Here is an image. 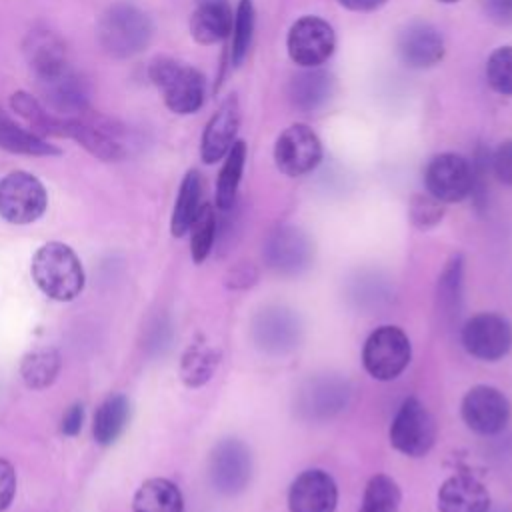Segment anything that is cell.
I'll list each match as a JSON object with an SVG mask.
<instances>
[{
  "mask_svg": "<svg viewBox=\"0 0 512 512\" xmlns=\"http://www.w3.org/2000/svg\"><path fill=\"white\" fill-rule=\"evenodd\" d=\"M152 34L154 26L150 16L132 2H116L108 6L96 24L100 48L116 60L140 54L150 44Z\"/></svg>",
  "mask_w": 512,
  "mask_h": 512,
  "instance_id": "obj_1",
  "label": "cell"
},
{
  "mask_svg": "<svg viewBox=\"0 0 512 512\" xmlns=\"http://www.w3.org/2000/svg\"><path fill=\"white\" fill-rule=\"evenodd\" d=\"M32 278L52 300H74L84 288V270L76 252L62 242L40 246L32 258Z\"/></svg>",
  "mask_w": 512,
  "mask_h": 512,
  "instance_id": "obj_2",
  "label": "cell"
},
{
  "mask_svg": "<svg viewBox=\"0 0 512 512\" xmlns=\"http://www.w3.org/2000/svg\"><path fill=\"white\" fill-rule=\"evenodd\" d=\"M148 76L160 90L170 112L186 116L194 114L204 104L206 80L194 66L168 56H158L150 62Z\"/></svg>",
  "mask_w": 512,
  "mask_h": 512,
  "instance_id": "obj_3",
  "label": "cell"
},
{
  "mask_svg": "<svg viewBox=\"0 0 512 512\" xmlns=\"http://www.w3.org/2000/svg\"><path fill=\"white\" fill-rule=\"evenodd\" d=\"M410 358V338L400 326L394 324H384L372 330L362 346L364 370L380 382L398 378L408 368Z\"/></svg>",
  "mask_w": 512,
  "mask_h": 512,
  "instance_id": "obj_4",
  "label": "cell"
},
{
  "mask_svg": "<svg viewBox=\"0 0 512 512\" xmlns=\"http://www.w3.org/2000/svg\"><path fill=\"white\" fill-rule=\"evenodd\" d=\"M436 434L438 428L434 416L414 396L400 404L388 430L392 448L410 458L426 456L436 442Z\"/></svg>",
  "mask_w": 512,
  "mask_h": 512,
  "instance_id": "obj_5",
  "label": "cell"
},
{
  "mask_svg": "<svg viewBox=\"0 0 512 512\" xmlns=\"http://www.w3.org/2000/svg\"><path fill=\"white\" fill-rule=\"evenodd\" d=\"M352 396V386L340 374L310 376L296 392V414L306 422H326L340 414Z\"/></svg>",
  "mask_w": 512,
  "mask_h": 512,
  "instance_id": "obj_6",
  "label": "cell"
},
{
  "mask_svg": "<svg viewBox=\"0 0 512 512\" xmlns=\"http://www.w3.org/2000/svg\"><path fill=\"white\" fill-rule=\"evenodd\" d=\"M264 264L278 276L294 278L314 262V242L298 226L280 224L264 240Z\"/></svg>",
  "mask_w": 512,
  "mask_h": 512,
  "instance_id": "obj_7",
  "label": "cell"
},
{
  "mask_svg": "<svg viewBox=\"0 0 512 512\" xmlns=\"http://www.w3.org/2000/svg\"><path fill=\"white\" fill-rule=\"evenodd\" d=\"M48 208L44 184L30 172L14 170L0 180V218L10 224L36 222Z\"/></svg>",
  "mask_w": 512,
  "mask_h": 512,
  "instance_id": "obj_8",
  "label": "cell"
},
{
  "mask_svg": "<svg viewBox=\"0 0 512 512\" xmlns=\"http://www.w3.org/2000/svg\"><path fill=\"white\" fill-rule=\"evenodd\" d=\"M250 332L258 350L270 356H284L300 346L302 320L292 308L270 304L254 314Z\"/></svg>",
  "mask_w": 512,
  "mask_h": 512,
  "instance_id": "obj_9",
  "label": "cell"
},
{
  "mask_svg": "<svg viewBox=\"0 0 512 512\" xmlns=\"http://www.w3.org/2000/svg\"><path fill=\"white\" fill-rule=\"evenodd\" d=\"M208 476L212 486L224 496L244 492L252 478L250 448L238 438H222L210 452Z\"/></svg>",
  "mask_w": 512,
  "mask_h": 512,
  "instance_id": "obj_10",
  "label": "cell"
},
{
  "mask_svg": "<svg viewBox=\"0 0 512 512\" xmlns=\"http://www.w3.org/2000/svg\"><path fill=\"white\" fill-rule=\"evenodd\" d=\"M460 342L470 356L496 362L512 348V324L496 312L474 314L460 328Z\"/></svg>",
  "mask_w": 512,
  "mask_h": 512,
  "instance_id": "obj_11",
  "label": "cell"
},
{
  "mask_svg": "<svg viewBox=\"0 0 512 512\" xmlns=\"http://www.w3.org/2000/svg\"><path fill=\"white\" fill-rule=\"evenodd\" d=\"M66 138H72L88 154L102 162H118L126 156L120 126L92 110L82 116L68 118Z\"/></svg>",
  "mask_w": 512,
  "mask_h": 512,
  "instance_id": "obj_12",
  "label": "cell"
},
{
  "mask_svg": "<svg viewBox=\"0 0 512 512\" xmlns=\"http://www.w3.org/2000/svg\"><path fill=\"white\" fill-rule=\"evenodd\" d=\"M472 184V164L456 152L436 154L428 160L424 168L426 192L444 204L460 202L470 196Z\"/></svg>",
  "mask_w": 512,
  "mask_h": 512,
  "instance_id": "obj_13",
  "label": "cell"
},
{
  "mask_svg": "<svg viewBox=\"0 0 512 512\" xmlns=\"http://www.w3.org/2000/svg\"><path fill=\"white\" fill-rule=\"evenodd\" d=\"M460 414L472 432L480 436H494L506 428L512 406L502 390L488 384H478L464 394Z\"/></svg>",
  "mask_w": 512,
  "mask_h": 512,
  "instance_id": "obj_14",
  "label": "cell"
},
{
  "mask_svg": "<svg viewBox=\"0 0 512 512\" xmlns=\"http://www.w3.org/2000/svg\"><path fill=\"white\" fill-rule=\"evenodd\" d=\"M334 46L332 26L318 16H302L288 30V56L300 68H318L332 56Z\"/></svg>",
  "mask_w": 512,
  "mask_h": 512,
  "instance_id": "obj_15",
  "label": "cell"
},
{
  "mask_svg": "<svg viewBox=\"0 0 512 512\" xmlns=\"http://www.w3.org/2000/svg\"><path fill=\"white\" fill-rule=\"evenodd\" d=\"M322 160V144L312 128L306 124L288 126L274 144L276 168L290 176H304L312 172Z\"/></svg>",
  "mask_w": 512,
  "mask_h": 512,
  "instance_id": "obj_16",
  "label": "cell"
},
{
  "mask_svg": "<svg viewBox=\"0 0 512 512\" xmlns=\"http://www.w3.org/2000/svg\"><path fill=\"white\" fill-rule=\"evenodd\" d=\"M42 94V102L58 116L74 118L90 112V94L86 80L66 66L56 76L36 82Z\"/></svg>",
  "mask_w": 512,
  "mask_h": 512,
  "instance_id": "obj_17",
  "label": "cell"
},
{
  "mask_svg": "<svg viewBox=\"0 0 512 512\" xmlns=\"http://www.w3.org/2000/svg\"><path fill=\"white\" fill-rule=\"evenodd\" d=\"M338 504V486L334 478L320 468L300 472L288 490L290 512H334Z\"/></svg>",
  "mask_w": 512,
  "mask_h": 512,
  "instance_id": "obj_18",
  "label": "cell"
},
{
  "mask_svg": "<svg viewBox=\"0 0 512 512\" xmlns=\"http://www.w3.org/2000/svg\"><path fill=\"white\" fill-rule=\"evenodd\" d=\"M22 50L36 82L48 80L70 66L64 40L48 28L30 30L24 38Z\"/></svg>",
  "mask_w": 512,
  "mask_h": 512,
  "instance_id": "obj_19",
  "label": "cell"
},
{
  "mask_svg": "<svg viewBox=\"0 0 512 512\" xmlns=\"http://www.w3.org/2000/svg\"><path fill=\"white\" fill-rule=\"evenodd\" d=\"M398 54L410 68L436 66L444 56V40L430 22H410L398 34Z\"/></svg>",
  "mask_w": 512,
  "mask_h": 512,
  "instance_id": "obj_20",
  "label": "cell"
},
{
  "mask_svg": "<svg viewBox=\"0 0 512 512\" xmlns=\"http://www.w3.org/2000/svg\"><path fill=\"white\" fill-rule=\"evenodd\" d=\"M238 126H240V106H238V98L232 94L218 106V110L212 114V118L208 120L202 132L200 156L206 164H214L228 154V150L236 142Z\"/></svg>",
  "mask_w": 512,
  "mask_h": 512,
  "instance_id": "obj_21",
  "label": "cell"
},
{
  "mask_svg": "<svg viewBox=\"0 0 512 512\" xmlns=\"http://www.w3.org/2000/svg\"><path fill=\"white\" fill-rule=\"evenodd\" d=\"M436 504L438 512H488L490 494L476 476L458 472L440 484Z\"/></svg>",
  "mask_w": 512,
  "mask_h": 512,
  "instance_id": "obj_22",
  "label": "cell"
},
{
  "mask_svg": "<svg viewBox=\"0 0 512 512\" xmlns=\"http://www.w3.org/2000/svg\"><path fill=\"white\" fill-rule=\"evenodd\" d=\"M234 12L228 0H194L190 34L198 44H216L230 36Z\"/></svg>",
  "mask_w": 512,
  "mask_h": 512,
  "instance_id": "obj_23",
  "label": "cell"
},
{
  "mask_svg": "<svg viewBox=\"0 0 512 512\" xmlns=\"http://www.w3.org/2000/svg\"><path fill=\"white\" fill-rule=\"evenodd\" d=\"M336 80L328 70L304 68L288 84V98L292 106L304 114L324 108L334 96Z\"/></svg>",
  "mask_w": 512,
  "mask_h": 512,
  "instance_id": "obj_24",
  "label": "cell"
},
{
  "mask_svg": "<svg viewBox=\"0 0 512 512\" xmlns=\"http://www.w3.org/2000/svg\"><path fill=\"white\" fill-rule=\"evenodd\" d=\"M464 304V258L454 254L442 268L436 282V312L440 322L452 328L462 314Z\"/></svg>",
  "mask_w": 512,
  "mask_h": 512,
  "instance_id": "obj_25",
  "label": "cell"
},
{
  "mask_svg": "<svg viewBox=\"0 0 512 512\" xmlns=\"http://www.w3.org/2000/svg\"><path fill=\"white\" fill-rule=\"evenodd\" d=\"M10 106L12 110L28 124V128L46 138L48 136H56V138H66V122L68 118L54 114L52 110H48L44 106L42 100H38L36 96H32L26 90H18L10 96Z\"/></svg>",
  "mask_w": 512,
  "mask_h": 512,
  "instance_id": "obj_26",
  "label": "cell"
},
{
  "mask_svg": "<svg viewBox=\"0 0 512 512\" xmlns=\"http://www.w3.org/2000/svg\"><path fill=\"white\" fill-rule=\"evenodd\" d=\"M0 150L24 156H60L62 150L46 138L18 124L0 108Z\"/></svg>",
  "mask_w": 512,
  "mask_h": 512,
  "instance_id": "obj_27",
  "label": "cell"
},
{
  "mask_svg": "<svg viewBox=\"0 0 512 512\" xmlns=\"http://www.w3.org/2000/svg\"><path fill=\"white\" fill-rule=\"evenodd\" d=\"M200 200H202V176L198 170H188L180 182L178 196L172 210V220H170L172 236L180 238L190 230L202 206Z\"/></svg>",
  "mask_w": 512,
  "mask_h": 512,
  "instance_id": "obj_28",
  "label": "cell"
},
{
  "mask_svg": "<svg viewBox=\"0 0 512 512\" xmlns=\"http://www.w3.org/2000/svg\"><path fill=\"white\" fill-rule=\"evenodd\" d=\"M134 512H182L184 500L178 486L166 478L146 480L134 494Z\"/></svg>",
  "mask_w": 512,
  "mask_h": 512,
  "instance_id": "obj_29",
  "label": "cell"
},
{
  "mask_svg": "<svg viewBox=\"0 0 512 512\" xmlns=\"http://www.w3.org/2000/svg\"><path fill=\"white\" fill-rule=\"evenodd\" d=\"M130 420V400L124 394L108 396L96 410L92 434L100 446H110L118 440Z\"/></svg>",
  "mask_w": 512,
  "mask_h": 512,
  "instance_id": "obj_30",
  "label": "cell"
},
{
  "mask_svg": "<svg viewBox=\"0 0 512 512\" xmlns=\"http://www.w3.org/2000/svg\"><path fill=\"white\" fill-rule=\"evenodd\" d=\"M220 352L206 342H194L186 348L180 360V378L188 388L204 386L216 372Z\"/></svg>",
  "mask_w": 512,
  "mask_h": 512,
  "instance_id": "obj_31",
  "label": "cell"
},
{
  "mask_svg": "<svg viewBox=\"0 0 512 512\" xmlns=\"http://www.w3.org/2000/svg\"><path fill=\"white\" fill-rule=\"evenodd\" d=\"M244 164H246V144L242 140H236L228 150V154L224 156V164L220 168L218 182H216V206L224 212L230 210L236 202V192L242 180Z\"/></svg>",
  "mask_w": 512,
  "mask_h": 512,
  "instance_id": "obj_32",
  "label": "cell"
},
{
  "mask_svg": "<svg viewBox=\"0 0 512 512\" xmlns=\"http://www.w3.org/2000/svg\"><path fill=\"white\" fill-rule=\"evenodd\" d=\"M60 372V354L54 348H36L22 358L20 374L28 388H48Z\"/></svg>",
  "mask_w": 512,
  "mask_h": 512,
  "instance_id": "obj_33",
  "label": "cell"
},
{
  "mask_svg": "<svg viewBox=\"0 0 512 512\" xmlns=\"http://www.w3.org/2000/svg\"><path fill=\"white\" fill-rule=\"evenodd\" d=\"M400 486L388 474H376L368 480L358 512H398Z\"/></svg>",
  "mask_w": 512,
  "mask_h": 512,
  "instance_id": "obj_34",
  "label": "cell"
},
{
  "mask_svg": "<svg viewBox=\"0 0 512 512\" xmlns=\"http://www.w3.org/2000/svg\"><path fill=\"white\" fill-rule=\"evenodd\" d=\"M216 230H218V220L216 212L210 204H202L192 226H190V254L196 264H202L208 254L214 248L216 240Z\"/></svg>",
  "mask_w": 512,
  "mask_h": 512,
  "instance_id": "obj_35",
  "label": "cell"
},
{
  "mask_svg": "<svg viewBox=\"0 0 512 512\" xmlns=\"http://www.w3.org/2000/svg\"><path fill=\"white\" fill-rule=\"evenodd\" d=\"M254 24H256V12H254L252 0H240L234 12V24L230 32L232 34L230 60L234 66H240L248 56L252 36H254Z\"/></svg>",
  "mask_w": 512,
  "mask_h": 512,
  "instance_id": "obj_36",
  "label": "cell"
},
{
  "mask_svg": "<svg viewBox=\"0 0 512 512\" xmlns=\"http://www.w3.org/2000/svg\"><path fill=\"white\" fill-rule=\"evenodd\" d=\"M486 80L494 92L512 96V46H500L488 56Z\"/></svg>",
  "mask_w": 512,
  "mask_h": 512,
  "instance_id": "obj_37",
  "label": "cell"
},
{
  "mask_svg": "<svg viewBox=\"0 0 512 512\" xmlns=\"http://www.w3.org/2000/svg\"><path fill=\"white\" fill-rule=\"evenodd\" d=\"M408 218L414 228L430 230L444 218V202L436 200L428 192L414 194L408 204Z\"/></svg>",
  "mask_w": 512,
  "mask_h": 512,
  "instance_id": "obj_38",
  "label": "cell"
},
{
  "mask_svg": "<svg viewBox=\"0 0 512 512\" xmlns=\"http://www.w3.org/2000/svg\"><path fill=\"white\" fill-rule=\"evenodd\" d=\"M490 168L504 186L512 188V140L502 142L490 154Z\"/></svg>",
  "mask_w": 512,
  "mask_h": 512,
  "instance_id": "obj_39",
  "label": "cell"
},
{
  "mask_svg": "<svg viewBox=\"0 0 512 512\" xmlns=\"http://www.w3.org/2000/svg\"><path fill=\"white\" fill-rule=\"evenodd\" d=\"M256 282H258V268L252 262L234 264L224 278V284L230 290H244L254 286Z\"/></svg>",
  "mask_w": 512,
  "mask_h": 512,
  "instance_id": "obj_40",
  "label": "cell"
},
{
  "mask_svg": "<svg viewBox=\"0 0 512 512\" xmlns=\"http://www.w3.org/2000/svg\"><path fill=\"white\" fill-rule=\"evenodd\" d=\"M16 494V472L14 466L0 458V512H4Z\"/></svg>",
  "mask_w": 512,
  "mask_h": 512,
  "instance_id": "obj_41",
  "label": "cell"
},
{
  "mask_svg": "<svg viewBox=\"0 0 512 512\" xmlns=\"http://www.w3.org/2000/svg\"><path fill=\"white\" fill-rule=\"evenodd\" d=\"M482 4L488 20H492L498 26L512 24V0H484Z\"/></svg>",
  "mask_w": 512,
  "mask_h": 512,
  "instance_id": "obj_42",
  "label": "cell"
},
{
  "mask_svg": "<svg viewBox=\"0 0 512 512\" xmlns=\"http://www.w3.org/2000/svg\"><path fill=\"white\" fill-rule=\"evenodd\" d=\"M82 422H84V408H82V404L76 402V404H72V406L64 412L60 430H62V434H66V436H76V434L82 430Z\"/></svg>",
  "mask_w": 512,
  "mask_h": 512,
  "instance_id": "obj_43",
  "label": "cell"
},
{
  "mask_svg": "<svg viewBox=\"0 0 512 512\" xmlns=\"http://www.w3.org/2000/svg\"><path fill=\"white\" fill-rule=\"evenodd\" d=\"M344 8L354 10V12H370L386 4V0H338Z\"/></svg>",
  "mask_w": 512,
  "mask_h": 512,
  "instance_id": "obj_44",
  "label": "cell"
},
{
  "mask_svg": "<svg viewBox=\"0 0 512 512\" xmlns=\"http://www.w3.org/2000/svg\"><path fill=\"white\" fill-rule=\"evenodd\" d=\"M438 2H442V4H454V2H458V0H438Z\"/></svg>",
  "mask_w": 512,
  "mask_h": 512,
  "instance_id": "obj_45",
  "label": "cell"
},
{
  "mask_svg": "<svg viewBox=\"0 0 512 512\" xmlns=\"http://www.w3.org/2000/svg\"><path fill=\"white\" fill-rule=\"evenodd\" d=\"M488 512H490V510H488ZM496 512H502V510H496Z\"/></svg>",
  "mask_w": 512,
  "mask_h": 512,
  "instance_id": "obj_46",
  "label": "cell"
}]
</instances>
